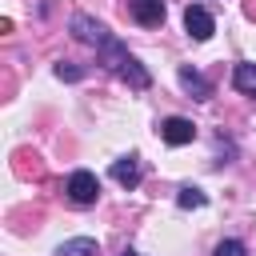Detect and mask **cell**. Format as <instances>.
Returning <instances> with one entry per match:
<instances>
[{"label": "cell", "instance_id": "4", "mask_svg": "<svg viewBox=\"0 0 256 256\" xmlns=\"http://www.w3.org/2000/svg\"><path fill=\"white\" fill-rule=\"evenodd\" d=\"M72 36H76V40H84V44H92V48H104V44L112 40V32H108L100 20L84 16V12H76V16H72Z\"/></svg>", "mask_w": 256, "mask_h": 256}, {"label": "cell", "instance_id": "11", "mask_svg": "<svg viewBox=\"0 0 256 256\" xmlns=\"http://www.w3.org/2000/svg\"><path fill=\"white\" fill-rule=\"evenodd\" d=\"M176 204H180V208H204V204H208V196H204L200 188H192V184H184V188L176 192Z\"/></svg>", "mask_w": 256, "mask_h": 256}, {"label": "cell", "instance_id": "10", "mask_svg": "<svg viewBox=\"0 0 256 256\" xmlns=\"http://www.w3.org/2000/svg\"><path fill=\"white\" fill-rule=\"evenodd\" d=\"M232 88L244 96H256V64H236L232 68Z\"/></svg>", "mask_w": 256, "mask_h": 256}, {"label": "cell", "instance_id": "8", "mask_svg": "<svg viewBox=\"0 0 256 256\" xmlns=\"http://www.w3.org/2000/svg\"><path fill=\"white\" fill-rule=\"evenodd\" d=\"M112 180L120 184V188H136L140 184V156H120V160H112Z\"/></svg>", "mask_w": 256, "mask_h": 256}, {"label": "cell", "instance_id": "6", "mask_svg": "<svg viewBox=\"0 0 256 256\" xmlns=\"http://www.w3.org/2000/svg\"><path fill=\"white\" fill-rule=\"evenodd\" d=\"M176 80H180V88H184L192 100H208V96H212V84H208L192 64H180V68H176Z\"/></svg>", "mask_w": 256, "mask_h": 256}, {"label": "cell", "instance_id": "14", "mask_svg": "<svg viewBox=\"0 0 256 256\" xmlns=\"http://www.w3.org/2000/svg\"><path fill=\"white\" fill-rule=\"evenodd\" d=\"M120 256H136V252H132V248H124V252H120Z\"/></svg>", "mask_w": 256, "mask_h": 256}, {"label": "cell", "instance_id": "9", "mask_svg": "<svg viewBox=\"0 0 256 256\" xmlns=\"http://www.w3.org/2000/svg\"><path fill=\"white\" fill-rule=\"evenodd\" d=\"M56 256H100V244L92 236H76V240H64L56 248Z\"/></svg>", "mask_w": 256, "mask_h": 256}, {"label": "cell", "instance_id": "7", "mask_svg": "<svg viewBox=\"0 0 256 256\" xmlns=\"http://www.w3.org/2000/svg\"><path fill=\"white\" fill-rule=\"evenodd\" d=\"M128 12H132V20L144 24V28L164 24V0H128Z\"/></svg>", "mask_w": 256, "mask_h": 256}, {"label": "cell", "instance_id": "13", "mask_svg": "<svg viewBox=\"0 0 256 256\" xmlns=\"http://www.w3.org/2000/svg\"><path fill=\"white\" fill-rule=\"evenodd\" d=\"M56 76H60V80H80V76H84V68H76V64L60 60V64H56Z\"/></svg>", "mask_w": 256, "mask_h": 256}, {"label": "cell", "instance_id": "1", "mask_svg": "<svg viewBox=\"0 0 256 256\" xmlns=\"http://www.w3.org/2000/svg\"><path fill=\"white\" fill-rule=\"evenodd\" d=\"M96 52H100L104 68H108V72H116V76H120L128 88H148V84H152L148 68H144V64H140V60H136V56H132V52H128V48L116 40V36H112L104 48H96Z\"/></svg>", "mask_w": 256, "mask_h": 256}, {"label": "cell", "instance_id": "3", "mask_svg": "<svg viewBox=\"0 0 256 256\" xmlns=\"http://www.w3.org/2000/svg\"><path fill=\"white\" fill-rule=\"evenodd\" d=\"M184 28H188V36L192 40H212V32H216V20H212V12L204 8V4H188L184 8Z\"/></svg>", "mask_w": 256, "mask_h": 256}, {"label": "cell", "instance_id": "5", "mask_svg": "<svg viewBox=\"0 0 256 256\" xmlns=\"http://www.w3.org/2000/svg\"><path fill=\"white\" fill-rule=\"evenodd\" d=\"M160 140L172 144V148H184V144L196 140V124L184 120V116H168V120H160Z\"/></svg>", "mask_w": 256, "mask_h": 256}, {"label": "cell", "instance_id": "12", "mask_svg": "<svg viewBox=\"0 0 256 256\" xmlns=\"http://www.w3.org/2000/svg\"><path fill=\"white\" fill-rule=\"evenodd\" d=\"M212 256H248V248H244V244H240V240H220V244H216V252H212Z\"/></svg>", "mask_w": 256, "mask_h": 256}, {"label": "cell", "instance_id": "2", "mask_svg": "<svg viewBox=\"0 0 256 256\" xmlns=\"http://www.w3.org/2000/svg\"><path fill=\"white\" fill-rule=\"evenodd\" d=\"M64 192H68V200H72V204L88 208V204H96V196H100V180H96V176H92L88 168H76V172L68 176Z\"/></svg>", "mask_w": 256, "mask_h": 256}]
</instances>
